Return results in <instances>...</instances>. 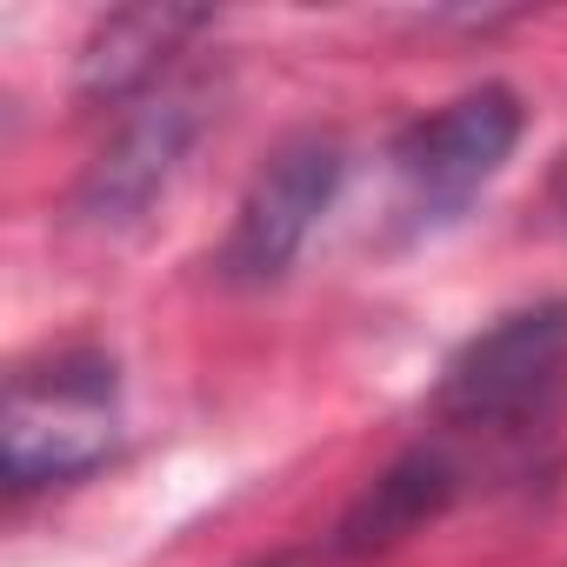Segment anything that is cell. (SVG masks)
<instances>
[{
	"mask_svg": "<svg viewBox=\"0 0 567 567\" xmlns=\"http://www.w3.org/2000/svg\"><path fill=\"white\" fill-rule=\"evenodd\" d=\"M121 441V374L94 348H61L41 368L8 381V421H0V461L8 487H61L94 474Z\"/></svg>",
	"mask_w": 567,
	"mask_h": 567,
	"instance_id": "1",
	"label": "cell"
},
{
	"mask_svg": "<svg viewBox=\"0 0 567 567\" xmlns=\"http://www.w3.org/2000/svg\"><path fill=\"white\" fill-rule=\"evenodd\" d=\"M560 388H567V301H540V308L501 315L487 334H474L447 361L434 388V421L454 441L467 434L507 441L527 421H540Z\"/></svg>",
	"mask_w": 567,
	"mask_h": 567,
	"instance_id": "2",
	"label": "cell"
},
{
	"mask_svg": "<svg viewBox=\"0 0 567 567\" xmlns=\"http://www.w3.org/2000/svg\"><path fill=\"white\" fill-rule=\"evenodd\" d=\"M520 141V101L514 87H474L454 94L447 107H434L427 121H414L394 141V187H401V214L414 234L447 227L474 207V194L507 167Z\"/></svg>",
	"mask_w": 567,
	"mask_h": 567,
	"instance_id": "3",
	"label": "cell"
},
{
	"mask_svg": "<svg viewBox=\"0 0 567 567\" xmlns=\"http://www.w3.org/2000/svg\"><path fill=\"white\" fill-rule=\"evenodd\" d=\"M341 167H348V154L334 134H295L274 147V161L254 174V187L220 240V274L234 288H267V280L295 267V254L308 247L315 220L328 214V200L341 187Z\"/></svg>",
	"mask_w": 567,
	"mask_h": 567,
	"instance_id": "4",
	"label": "cell"
},
{
	"mask_svg": "<svg viewBox=\"0 0 567 567\" xmlns=\"http://www.w3.org/2000/svg\"><path fill=\"white\" fill-rule=\"evenodd\" d=\"M194 134H200V94L154 87L147 101H134L127 121L114 127V141L87 161V174L74 187V220L81 227H134L181 174Z\"/></svg>",
	"mask_w": 567,
	"mask_h": 567,
	"instance_id": "5",
	"label": "cell"
},
{
	"mask_svg": "<svg viewBox=\"0 0 567 567\" xmlns=\"http://www.w3.org/2000/svg\"><path fill=\"white\" fill-rule=\"evenodd\" d=\"M461 487H467V461L454 454L447 434L408 447V454H401L394 467H381V474L361 487V501L341 514L334 554H341V560H374V554L414 540L427 520H441V514L461 501Z\"/></svg>",
	"mask_w": 567,
	"mask_h": 567,
	"instance_id": "6",
	"label": "cell"
},
{
	"mask_svg": "<svg viewBox=\"0 0 567 567\" xmlns=\"http://www.w3.org/2000/svg\"><path fill=\"white\" fill-rule=\"evenodd\" d=\"M214 14L200 8H121L107 14L87 48H81V101L94 107H121V101H147L167 74V61L181 54L187 34H200Z\"/></svg>",
	"mask_w": 567,
	"mask_h": 567,
	"instance_id": "7",
	"label": "cell"
},
{
	"mask_svg": "<svg viewBox=\"0 0 567 567\" xmlns=\"http://www.w3.org/2000/svg\"><path fill=\"white\" fill-rule=\"evenodd\" d=\"M547 200H554V214L567 220V154L554 161V187H547Z\"/></svg>",
	"mask_w": 567,
	"mask_h": 567,
	"instance_id": "8",
	"label": "cell"
}]
</instances>
